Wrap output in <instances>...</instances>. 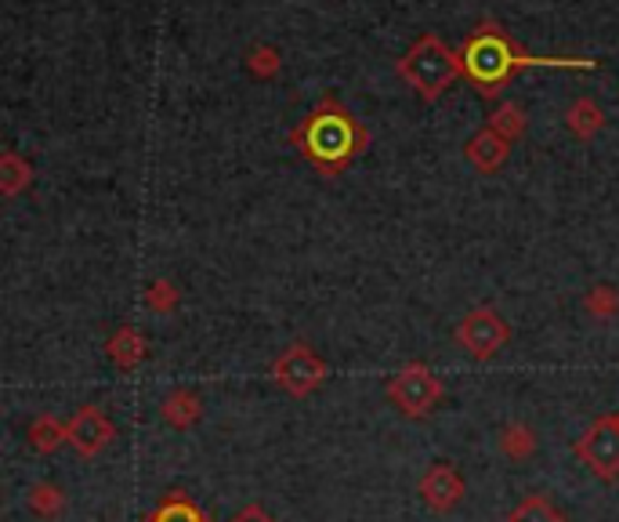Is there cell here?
Wrapping results in <instances>:
<instances>
[{
	"label": "cell",
	"instance_id": "obj_1",
	"mask_svg": "<svg viewBox=\"0 0 619 522\" xmlns=\"http://www.w3.org/2000/svg\"><path fill=\"white\" fill-rule=\"evenodd\" d=\"M297 142L312 164H319L323 171L334 175L363 149V130L345 113H315L297 135Z\"/></svg>",
	"mask_w": 619,
	"mask_h": 522
},
{
	"label": "cell",
	"instance_id": "obj_2",
	"mask_svg": "<svg viewBox=\"0 0 619 522\" xmlns=\"http://www.w3.org/2000/svg\"><path fill=\"white\" fill-rule=\"evenodd\" d=\"M385 396L402 417L420 421V417H428L442 403L445 385H442V377L434 374L431 367H424V363H406L399 374L388 377Z\"/></svg>",
	"mask_w": 619,
	"mask_h": 522
},
{
	"label": "cell",
	"instance_id": "obj_3",
	"mask_svg": "<svg viewBox=\"0 0 619 522\" xmlns=\"http://www.w3.org/2000/svg\"><path fill=\"white\" fill-rule=\"evenodd\" d=\"M272 382L280 385L290 399H308L326 382V359L305 342L283 348L272 363Z\"/></svg>",
	"mask_w": 619,
	"mask_h": 522
},
{
	"label": "cell",
	"instance_id": "obj_4",
	"mask_svg": "<svg viewBox=\"0 0 619 522\" xmlns=\"http://www.w3.org/2000/svg\"><path fill=\"white\" fill-rule=\"evenodd\" d=\"M576 457L601 482L619 479V414H601L587 425V432L576 439Z\"/></svg>",
	"mask_w": 619,
	"mask_h": 522
},
{
	"label": "cell",
	"instance_id": "obj_5",
	"mask_svg": "<svg viewBox=\"0 0 619 522\" xmlns=\"http://www.w3.org/2000/svg\"><path fill=\"white\" fill-rule=\"evenodd\" d=\"M457 345L468 352L471 359L490 363L500 348L511 342V326L496 309H471L457 326Z\"/></svg>",
	"mask_w": 619,
	"mask_h": 522
},
{
	"label": "cell",
	"instance_id": "obj_6",
	"mask_svg": "<svg viewBox=\"0 0 619 522\" xmlns=\"http://www.w3.org/2000/svg\"><path fill=\"white\" fill-rule=\"evenodd\" d=\"M402 73L410 76V81L424 91V95H434V91H442L445 84L453 81V73H457V62L445 55V48L442 44H434V41H424L410 59L402 62Z\"/></svg>",
	"mask_w": 619,
	"mask_h": 522
},
{
	"label": "cell",
	"instance_id": "obj_7",
	"mask_svg": "<svg viewBox=\"0 0 619 522\" xmlns=\"http://www.w3.org/2000/svg\"><path fill=\"white\" fill-rule=\"evenodd\" d=\"M417 493H420V501L431 508V512L445 515V512H453L460 501H464L468 487H464V476H460L450 461H434L428 472L420 476Z\"/></svg>",
	"mask_w": 619,
	"mask_h": 522
},
{
	"label": "cell",
	"instance_id": "obj_8",
	"mask_svg": "<svg viewBox=\"0 0 619 522\" xmlns=\"http://www.w3.org/2000/svg\"><path fill=\"white\" fill-rule=\"evenodd\" d=\"M65 432H70L65 442H70L81 457H98L113 442L116 428H113L109 417H105L102 407H81L70 421H65Z\"/></svg>",
	"mask_w": 619,
	"mask_h": 522
},
{
	"label": "cell",
	"instance_id": "obj_9",
	"mask_svg": "<svg viewBox=\"0 0 619 522\" xmlns=\"http://www.w3.org/2000/svg\"><path fill=\"white\" fill-rule=\"evenodd\" d=\"M164 421L170 428H178V432H189V428L200 425V417H203V399L196 396L192 388H175L170 396L164 399Z\"/></svg>",
	"mask_w": 619,
	"mask_h": 522
},
{
	"label": "cell",
	"instance_id": "obj_10",
	"mask_svg": "<svg viewBox=\"0 0 619 522\" xmlns=\"http://www.w3.org/2000/svg\"><path fill=\"white\" fill-rule=\"evenodd\" d=\"M496 447H500V453L507 457V461H529V457L536 453V447H539V436H536L533 425L511 421V425L500 428Z\"/></svg>",
	"mask_w": 619,
	"mask_h": 522
},
{
	"label": "cell",
	"instance_id": "obj_11",
	"mask_svg": "<svg viewBox=\"0 0 619 522\" xmlns=\"http://www.w3.org/2000/svg\"><path fill=\"white\" fill-rule=\"evenodd\" d=\"M105 352H109V359L116 363L120 370H135L138 363L149 356V345H145V337L135 331V326H120L113 337H109V345H105Z\"/></svg>",
	"mask_w": 619,
	"mask_h": 522
},
{
	"label": "cell",
	"instance_id": "obj_12",
	"mask_svg": "<svg viewBox=\"0 0 619 522\" xmlns=\"http://www.w3.org/2000/svg\"><path fill=\"white\" fill-rule=\"evenodd\" d=\"M145 522H210V519H207L203 508L189 498V493L170 490V493H164L160 504L153 508V515Z\"/></svg>",
	"mask_w": 619,
	"mask_h": 522
},
{
	"label": "cell",
	"instance_id": "obj_13",
	"mask_svg": "<svg viewBox=\"0 0 619 522\" xmlns=\"http://www.w3.org/2000/svg\"><path fill=\"white\" fill-rule=\"evenodd\" d=\"M468 65H471V73H475L479 81L490 84V81H500V76L507 73L511 59H507V51L500 48L496 41H479L475 48H471Z\"/></svg>",
	"mask_w": 619,
	"mask_h": 522
},
{
	"label": "cell",
	"instance_id": "obj_14",
	"mask_svg": "<svg viewBox=\"0 0 619 522\" xmlns=\"http://www.w3.org/2000/svg\"><path fill=\"white\" fill-rule=\"evenodd\" d=\"M468 156H471V164H475L479 171H496V167L507 160V138L500 135L496 127L482 130L479 138H471Z\"/></svg>",
	"mask_w": 619,
	"mask_h": 522
},
{
	"label": "cell",
	"instance_id": "obj_15",
	"mask_svg": "<svg viewBox=\"0 0 619 522\" xmlns=\"http://www.w3.org/2000/svg\"><path fill=\"white\" fill-rule=\"evenodd\" d=\"M25 439H30V447L36 453H55L62 442L70 439V432H65V421H59V417L41 414V417H33L30 428H25Z\"/></svg>",
	"mask_w": 619,
	"mask_h": 522
},
{
	"label": "cell",
	"instance_id": "obj_16",
	"mask_svg": "<svg viewBox=\"0 0 619 522\" xmlns=\"http://www.w3.org/2000/svg\"><path fill=\"white\" fill-rule=\"evenodd\" d=\"M507 522H569V519H565L562 508L550 498H544V493H529V498H522L511 508Z\"/></svg>",
	"mask_w": 619,
	"mask_h": 522
},
{
	"label": "cell",
	"instance_id": "obj_17",
	"mask_svg": "<svg viewBox=\"0 0 619 522\" xmlns=\"http://www.w3.org/2000/svg\"><path fill=\"white\" fill-rule=\"evenodd\" d=\"M25 504H30V512L33 515H41V519H59L65 512V493L55 487V482H33L30 490H25Z\"/></svg>",
	"mask_w": 619,
	"mask_h": 522
},
{
	"label": "cell",
	"instance_id": "obj_18",
	"mask_svg": "<svg viewBox=\"0 0 619 522\" xmlns=\"http://www.w3.org/2000/svg\"><path fill=\"white\" fill-rule=\"evenodd\" d=\"M587 312L598 320H616L619 316V291L616 286H595L587 294Z\"/></svg>",
	"mask_w": 619,
	"mask_h": 522
},
{
	"label": "cell",
	"instance_id": "obj_19",
	"mask_svg": "<svg viewBox=\"0 0 619 522\" xmlns=\"http://www.w3.org/2000/svg\"><path fill=\"white\" fill-rule=\"evenodd\" d=\"M145 305H149L153 312H175V305H178V291H175V286H170L167 280L153 283L149 291H145Z\"/></svg>",
	"mask_w": 619,
	"mask_h": 522
},
{
	"label": "cell",
	"instance_id": "obj_20",
	"mask_svg": "<svg viewBox=\"0 0 619 522\" xmlns=\"http://www.w3.org/2000/svg\"><path fill=\"white\" fill-rule=\"evenodd\" d=\"M569 124H573V130H576L579 138H590L601 127V116H598L595 106H590V102H579V106L573 109V121Z\"/></svg>",
	"mask_w": 619,
	"mask_h": 522
},
{
	"label": "cell",
	"instance_id": "obj_21",
	"mask_svg": "<svg viewBox=\"0 0 619 522\" xmlns=\"http://www.w3.org/2000/svg\"><path fill=\"white\" fill-rule=\"evenodd\" d=\"M229 522H275V519H272L261 504H246V508H240V512H235Z\"/></svg>",
	"mask_w": 619,
	"mask_h": 522
},
{
	"label": "cell",
	"instance_id": "obj_22",
	"mask_svg": "<svg viewBox=\"0 0 619 522\" xmlns=\"http://www.w3.org/2000/svg\"><path fill=\"white\" fill-rule=\"evenodd\" d=\"M25 178H30V175H25V167H19L15 160H8V178H4V189H8V192H15Z\"/></svg>",
	"mask_w": 619,
	"mask_h": 522
}]
</instances>
